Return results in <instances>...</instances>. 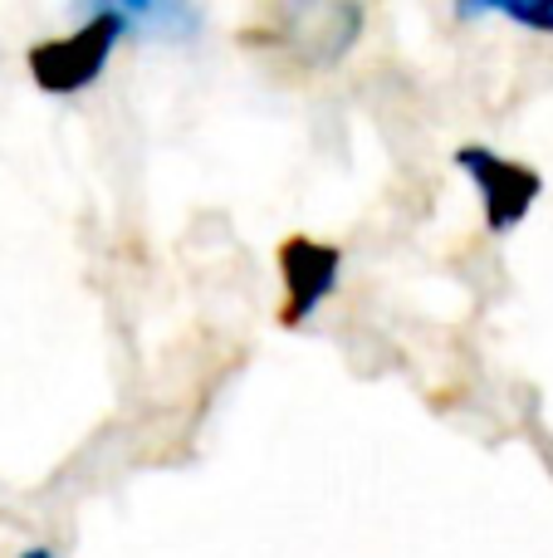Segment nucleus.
<instances>
[{
    "instance_id": "5",
    "label": "nucleus",
    "mask_w": 553,
    "mask_h": 558,
    "mask_svg": "<svg viewBox=\"0 0 553 558\" xmlns=\"http://www.w3.org/2000/svg\"><path fill=\"white\" fill-rule=\"evenodd\" d=\"M20 558H54V554H49V549H45V544H35V549H25V554H20Z\"/></svg>"
},
{
    "instance_id": "4",
    "label": "nucleus",
    "mask_w": 553,
    "mask_h": 558,
    "mask_svg": "<svg viewBox=\"0 0 553 558\" xmlns=\"http://www.w3.org/2000/svg\"><path fill=\"white\" fill-rule=\"evenodd\" d=\"M486 10L515 20L525 29H539V35H553V0H505V5H486Z\"/></svg>"
},
{
    "instance_id": "2",
    "label": "nucleus",
    "mask_w": 553,
    "mask_h": 558,
    "mask_svg": "<svg viewBox=\"0 0 553 558\" xmlns=\"http://www.w3.org/2000/svg\"><path fill=\"white\" fill-rule=\"evenodd\" d=\"M456 167L476 182L480 202H486V226L490 235H505L534 211V202L544 196V177L534 167L515 162V157H500L490 147H456Z\"/></svg>"
},
{
    "instance_id": "1",
    "label": "nucleus",
    "mask_w": 553,
    "mask_h": 558,
    "mask_svg": "<svg viewBox=\"0 0 553 558\" xmlns=\"http://www.w3.org/2000/svg\"><path fill=\"white\" fill-rule=\"evenodd\" d=\"M123 35H127L123 5H94L78 29L29 45V54H25L29 78H35L45 94H59V98L78 94V88H88L108 69V59H113Z\"/></svg>"
},
{
    "instance_id": "3",
    "label": "nucleus",
    "mask_w": 553,
    "mask_h": 558,
    "mask_svg": "<svg viewBox=\"0 0 553 558\" xmlns=\"http://www.w3.org/2000/svg\"><path fill=\"white\" fill-rule=\"evenodd\" d=\"M343 270V251L339 245H323L314 235H290L280 245V275H284V304H280V324L299 328L323 299L339 289Z\"/></svg>"
}]
</instances>
